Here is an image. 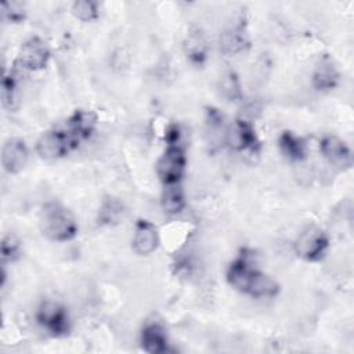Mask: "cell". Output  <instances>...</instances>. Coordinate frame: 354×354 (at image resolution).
I'll return each instance as SVG.
<instances>
[{"instance_id":"cell-19","label":"cell","mask_w":354,"mask_h":354,"mask_svg":"<svg viewBox=\"0 0 354 354\" xmlns=\"http://www.w3.org/2000/svg\"><path fill=\"white\" fill-rule=\"evenodd\" d=\"M124 214V207L122 202H119L115 198H108L102 202L100 212H98V223L100 224H106V225H113L118 224Z\"/></svg>"},{"instance_id":"cell-21","label":"cell","mask_w":354,"mask_h":354,"mask_svg":"<svg viewBox=\"0 0 354 354\" xmlns=\"http://www.w3.org/2000/svg\"><path fill=\"white\" fill-rule=\"evenodd\" d=\"M72 12L73 15L84 22L93 21L98 17V8H97V3L90 1V0H79L75 1L72 6Z\"/></svg>"},{"instance_id":"cell-15","label":"cell","mask_w":354,"mask_h":354,"mask_svg":"<svg viewBox=\"0 0 354 354\" xmlns=\"http://www.w3.org/2000/svg\"><path fill=\"white\" fill-rule=\"evenodd\" d=\"M278 147L289 160L301 162L307 158V144L304 138L295 134L293 131H282L278 137Z\"/></svg>"},{"instance_id":"cell-2","label":"cell","mask_w":354,"mask_h":354,"mask_svg":"<svg viewBox=\"0 0 354 354\" xmlns=\"http://www.w3.org/2000/svg\"><path fill=\"white\" fill-rule=\"evenodd\" d=\"M39 225L43 235L55 242L71 241L77 234V224L73 214L57 202H50L43 206Z\"/></svg>"},{"instance_id":"cell-25","label":"cell","mask_w":354,"mask_h":354,"mask_svg":"<svg viewBox=\"0 0 354 354\" xmlns=\"http://www.w3.org/2000/svg\"><path fill=\"white\" fill-rule=\"evenodd\" d=\"M223 90L224 93L230 97V98H235L236 95H239V86H238V80L236 76L234 73H228L225 76V79L223 80Z\"/></svg>"},{"instance_id":"cell-18","label":"cell","mask_w":354,"mask_h":354,"mask_svg":"<svg viewBox=\"0 0 354 354\" xmlns=\"http://www.w3.org/2000/svg\"><path fill=\"white\" fill-rule=\"evenodd\" d=\"M160 205L163 212L167 214H177L184 209L185 199H184V191L180 183L165 184V188L160 196Z\"/></svg>"},{"instance_id":"cell-20","label":"cell","mask_w":354,"mask_h":354,"mask_svg":"<svg viewBox=\"0 0 354 354\" xmlns=\"http://www.w3.org/2000/svg\"><path fill=\"white\" fill-rule=\"evenodd\" d=\"M206 126L207 134L210 136V141L216 140H227V129L224 126V116L216 108L206 109Z\"/></svg>"},{"instance_id":"cell-23","label":"cell","mask_w":354,"mask_h":354,"mask_svg":"<svg viewBox=\"0 0 354 354\" xmlns=\"http://www.w3.org/2000/svg\"><path fill=\"white\" fill-rule=\"evenodd\" d=\"M1 11L4 14V17L11 21V22H21L25 18V10H24V4L17 3V1H4L1 3Z\"/></svg>"},{"instance_id":"cell-6","label":"cell","mask_w":354,"mask_h":354,"mask_svg":"<svg viewBox=\"0 0 354 354\" xmlns=\"http://www.w3.org/2000/svg\"><path fill=\"white\" fill-rule=\"evenodd\" d=\"M187 158L184 148L180 144L167 145L163 155L158 160L156 169L163 184L180 183L185 171Z\"/></svg>"},{"instance_id":"cell-3","label":"cell","mask_w":354,"mask_h":354,"mask_svg":"<svg viewBox=\"0 0 354 354\" xmlns=\"http://www.w3.org/2000/svg\"><path fill=\"white\" fill-rule=\"evenodd\" d=\"M75 138L64 129H53L40 136L36 142V151L40 158L47 160H54L64 158L71 151L77 148Z\"/></svg>"},{"instance_id":"cell-14","label":"cell","mask_w":354,"mask_h":354,"mask_svg":"<svg viewBox=\"0 0 354 354\" xmlns=\"http://www.w3.org/2000/svg\"><path fill=\"white\" fill-rule=\"evenodd\" d=\"M141 346L147 353L162 354L169 350V342L163 326L158 322H148L141 330Z\"/></svg>"},{"instance_id":"cell-1","label":"cell","mask_w":354,"mask_h":354,"mask_svg":"<svg viewBox=\"0 0 354 354\" xmlns=\"http://www.w3.org/2000/svg\"><path fill=\"white\" fill-rule=\"evenodd\" d=\"M252 254L242 250L227 270L228 283L246 295L253 297H272L278 293L279 285L267 274L257 270L252 263Z\"/></svg>"},{"instance_id":"cell-11","label":"cell","mask_w":354,"mask_h":354,"mask_svg":"<svg viewBox=\"0 0 354 354\" xmlns=\"http://www.w3.org/2000/svg\"><path fill=\"white\" fill-rule=\"evenodd\" d=\"M133 250L140 256H148L153 253L159 245V234L156 227L148 220H138L134 228Z\"/></svg>"},{"instance_id":"cell-12","label":"cell","mask_w":354,"mask_h":354,"mask_svg":"<svg viewBox=\"0 0 354 354\" xmlns=\"http://www.w3.org/2000/svg\"><path fill=\"white\" fill-rule=\"evenodd\" d=\"M97 124V115L93 111L76 109L66 120L65 130L75 138L77 144L87 140Z\"/></svg>"},{"instance_id":"cell-10","label":"cell","mask_w":354,"mask_h":354,"mask_svg":"<svg viewBox=\"0 0 354 354\" xmlns=\"http://www.w3.org/2000/svg\"><path fill=\"white\" fill-rule=\"evenodd\" d=\"M29 151L24 140L10 138L6 141L1 149L3 169L10 174H18L28 163Z\"/></svg>"},{"instance_id":"cell-13","label":"cell","mask_w":354,"mask_h":354,"mask_svg":"<svg viewBox=\"0 0 354 354\" xmlns=\"http://www.w3.org/2000/svg\"><path fill=\"white\" fill-rule=\"evenodd\" d=\"M311 80H313V86L318 91H330L339 84L340 73L335 62L328 55L322 57L318 61L313 72Z\"/></svg>"},{"instance_id":"cell-26","label":"cell","mask_w":354,"mask_h":354,"mask_svg":"<svg viewBox=\"0 0 354 354\" xmlns=\"http://www.w3.org/2000/svg\"><path fill=\"white\" fill-rule=\"evenodd\" d=\"M180 138H181L180 127H178L177 124H170V126L166 129V134H165V140H166L167 145L180 144Z\"/></svg>"},{"instance_id":"cell-7","label":"cell","mask_w":354,"mask_h":354,"mask_svg":"<svg viewBox=\"0 0 354 354\" xmlns=\"http://www.w3.org/2000/svg\"><path fill=\"white\" fill-rule=\"evenodd\" d=\"M50 59V48L44 40L32 36L25 40L18 51V62L29 71H40L47 66Z\"/></svg>"},{"instance_id":"cell-24","label":"cell","mask_w":354,"mask_h":354,"mask_svg":"<svg viewBox=\"0 0 354 354\" xmlns=\"http://www.w3.org/2000/svg\"><path fill=\"white\" fill-rule=\"evenodd\" d=\"M18 253H19L18 241L11 235L4 236L3 241H1V260H3V263L12 261L14 259L18 257Z\"/></svg>"},{"instance_id":"cell-5","label":"cell","mask_w":354,"mask_h":354,"mask_svg":"<svg viewBox=\"0 0 354 354\" xmlns=\"http://www.w3.org/2000/svg\"><path fill=\"white\" fill-rule=\"evenodd\" d=\"M36 321L53 336H64L71 329V319L68 310L53 300H44L37 311Z\"/></svg>"},{"instance_id":"cell-9","label":"cell","mask_w":354,"mask_h":354,"mask_svg":"<svg viewBox=\"0 0 354 354\" xmlns=\"http://www.w3.org/2000/svg\"><path fill=\"white\" fill-rule=\"evenodd\" d=\"M319 149L324 158L339 169H350L353 165V153L350 147L335 136H326L319 142Z\"/></svg>"},{"instance_id":"cell-22","label":"cell","mask_w":354,"mask_h":354,"mask_svg":"<svg viewBox=\"0 0 354 354\" xmlns=\"http://www.w3.org/2000/svg\"><path fill=\"white\" fill-rule=\"evenodd\" d=\"M15 91H17V80L14 75H4L1 80V100H3L4 108L14 109Z\"/></svg>"},{"instance_id":"cell-8","label":"cell","mask_w":354,"mask_h":354,"mask_svg":"<svg viewBox=\"0 0 354 354\" xmlns=\"http://www.w3.org/2000/svg\"><path fill=\"white\" fill-rule=\"evenodd\" d=\"M227 141L238 151L257 153L260 151V140L253 124L245 119H236L232 129L227 131Z\"/></svg>"},{"instance_id":"cell-17","label":"cell","mask_w":354,"mask_h":354,"mask_svg":"<svg viewBox=\"0 0 354 354\" xmlns=\"http://www.w3.org/2000/svg\"><path fill=\"white\" fill-rule=\"evenodd\" d=\"M183 47H184V53H185L187 58L192 64L201 65L205 62L206 55H207V44H206V40L201 30L195 29V30L189 32L185 36Z\"/></svg>"},{"instance_id":"cell-4","label":"cell","mask_w":354,"mask_h":354,"mask_svg":"<svg viewBox=\"0 0 354 354\" xmlns=\"http://www.w3.org/2000/svg\"><path fill=\"white\" fill-rule=\"evenodd\" d=\"M329 246V238L324 230L308 225L297 236L295 250L306 261H318L324 257Z\"/></svg>"},{"instance_id":"cell-16","label":"cell","mask_w":354,"mask_h":354,"mask_svg":"<svg viewBox=\"0 0 354 354\" xmlns=\"http://www.w3.org/2000/svg\"><path fill=\"white\" fill-rule=\"evenodd\" d=\"M249 46L248 36L245 33L243 25H235L231 29L225 30L220 37V47L228 55H235L242 53Z\"/></svg>"}]
</instances>
